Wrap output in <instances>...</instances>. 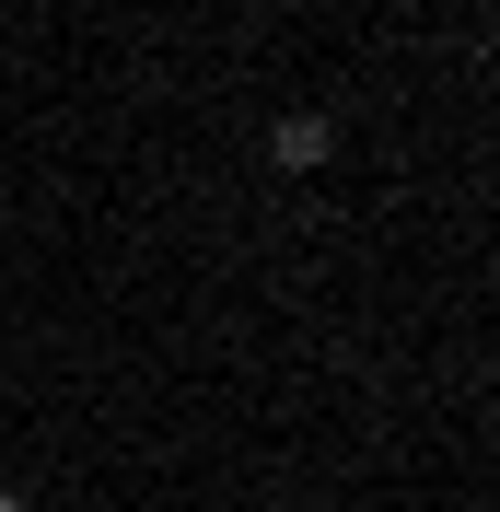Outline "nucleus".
<instances>
[{
    "label": "nucleus",
    "mask_w": 500,
    "mask_h": 512,
    "mask_svg": "<svg viewBox=\"0 0 500 512\" xmlns=\"http://www.w3.org/2000/svg\"><path fill=\"white\" fill-rule=\"evenodd\" d=\"M268 152H280L291 175H314V163L338 152V128H326V117H280V128H268Z\"/></svg>",
    "instance_id": "nucleus-1"
},
{
    "label": "nucleus",
    "mask_w": 500,
    "mask_h": 512,
    "mask_svg": "<svg viewBox=\"0 0 500 512\" xmlns=\"http://www.w3.org/2000/svg\"><path fill=\"white\" fill-rule=\"evenodd\" d=\"M0 512H24V489H0Z\"/></svg>",
    "instance_id": "nucleus-2"
}]
</instances>
